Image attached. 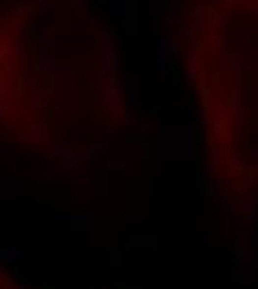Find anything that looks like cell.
I'll return each mask as SVG.
<instances>
[{"label": "cell", "instance_id": "obj_33", "mask_svg": "<svg viewBox=\"0 0 258 289\" xmlns=\"http://www.w3.org/2000/svg\"><path fill=\"white\" fill-rule=\"evenodd\" d=\"M9 36V24H2L0 27V38H7Z\"/></svg>", "mask_w": 258, "mask_h": 289}, {"label": "cell", "instance_id": "obj_15", "mask_svg": "<svg viewBox=\"0 0 258 289\" xmlns=\"http://www.w3.org/2000/svg\"><path fill=\"white\" fill-rule=\"evenodd\" d=\"M69 67H72V72H87L89 69V65H87V53H72L69 56Z\"/></svg>", "mask_w": 258, "mask_h": 289}, {"label": "cell", "instance_id": "obj_14", "mask_svg": "<svg viewBox=\"0 0 258 289\" xmlns=\"http://www.w3.org/2000/svg\"><path fill=\"white\" fill-rule=\"evenodd\" d=\"M125 265V249L111 247L107 249V267H123Z\"/></svg>", "mask_w": 258, "mask_h": 289}, {"label": "cell", "instance_id": "obj_26", "mask_svg": "<svg viewBox=\"0 0 258 289\" xmlns=\"http://www.w3.org/2000/svg\"><path fill=\"white\" fill-rule=\"evenodd\" d=\"M143 220H145V216L140 212H127V214H123V222H125V225H143Z\"/></svg>", "mask_w": 258, "mask_h": 289}, {"label": "cell", "instance_id": "obj_22", "mask_svg": "<svg viewBox=\"0 0 258 289\" xmlns=\"http://www.w3.org/2000/svg\"><path fill=\"white\" fill-rule=\"evenodd\" d=\"M16 69H20V72H25V69L29 67V65H31V53H27V51H23V49H20L18 53H16Z\"/></svg>", "mask_w": 258, "mask_h": 289}, {"label": "cell", "instance_id": "obj_12", "mask_svg": "<svg viewBox=\"0 0 258 289\" xmlns=\"http://www.w3.org/2000/svg\"><path fill=\"white\" fill-rule=\"evenodd\" d=\"M107 7H109V11H111V16L114 18H118V20H125L127 18V0H107L105 2Z\"/></svg>", "mask_w": 258, "mask_h": 289}, {"label": "cell", "instance_id": "obj_6", "mask_svg": "<svg viewBox=\"0 0 258 289\" xmlns=\"http://www.w3.org/2000/svg\"><path fill=\"white\" fill-rule=\"evenodd\" d=\"M18 105H20V94L0 85V116L14 114L18 109Z\"/></svg>", "mask_w": 258, "mask_h": 289}, {"label": "cell", "instance_id": "obj_9", "mask_svg": "<svg viewBox=\"0 0 258 289\" xmlns=\"http://www.w3.org/2000/svg\"><path fill=\"white\" fill-rule=\"evenodd\" d=\"M89 158H91V151L89 149H74L67 158L60 160V165L65 169H69V171H74V169H78L82 163H85V160H89Z\"/></svg>", "mask_w": 258, "mask_h": 289}, {"label": "cell", "instance_id": "obj_16", "mask_svg": "<svg viewBox=\"0 0 258 289\" xmlns=\"http://www.w3.org/2000/svg\"><path fill=\"white\" fill-rule=\"evenodd\" d=\"M49 183H56V165L53 163H45L43 171L38 176V185H49Z\"/></svg>", "mask_w": 258, "mask_h": 289}, {"label": "cell", "instance_id": "obj_30", "mask_svg": "<svg viewBox=\"0 0 258 289\" xmlns=\"http://www.w3.org/2000/svg\"><path fill=\"white\" fill-rule=\"evenodd\" d=\"M9 51H11L9 43H7V40H0V65H2V63H5V60H7V56H9Z\"/></svg>", "mask_w": 258, "mask_h": 289}, {"label": "cell", "instance_id": "obj_18", "mask_svg": "<svg viewBox=\"0 0 258 289\" xmlns=\"http://www.w3.org/2000/svg\"><path fill=\"white\" fill-rule=\"evenodd\" d=\"M34 11V5H27V7H20V9H16L14 14V27L16 29H23L25 23H27V16Z\"/></svg>", "mask_w": 258, "mask_h": 289}, {"label": "cell", "instance_id": "obj_1", "mask_svg": "<svg viewBox=\"0 0 258 289\" xmlns=\"http://www.w3.org/2000/svg\"><path fill=\"white\" fill-rule=\"evenodd\" d=\"M91 105L98 109L125 111V98L120 96V87L116 73L103 67H96L91 73Z\"/></svg>", "mask_w": 258, "mask_h": 289}, {"label": "cell", "instance_id": "obj_27", "mask_svg": "<svg viewBox=\"0 0 258 289\" xmlns=\"http://www.w3.org/2000/svg\"><path fill=\"white\" fill-rule=\"evenodd\" d=\"M181 36H194L196 34V20H191L189 23V18H187V14H185V23L181 24V31H178Z\"/></svg>", "mask_w": 258, "mask_h": 289}, {"label": "cell", "instance_id": "obj_24", "mask_svg": "<svg viewBox=\"0 0 258 289\" xmlns=\"http://www.w3.org/2000/svg\"><path fill=\"white\" fill-rule=\"evenodd\" d=\"M136 107H143V100L136 96L131 89H127V98H125V111H134Z\"/></svg>", "mask_w": 258, "mask_h": 289}, {"label": "cell", "instance_id": "obj_7", "mask_svg": "<svg viewBox=\"0 0 258 289\" xmlns=\"http://www.w3.org/2000/svg\"><path fill=\"white\" fill-rule=\"evenodd\" d=\"M18 180L0 176V200L2 202H16L18 200Z\"/></svg>", "mask_w": 258, "mask_h": 289}, {"label": "cell", "instance_id": "obj_13", "mask_svg": "<svg viewBox=\"0 0 258 289\" xmlns=\"http://www.w3.org/2000/svg\"><path fill=\"white\" fill-rule=\"evenodd\" d=\"M72 151H74V147L60 143V140H53V143L49 144V154H52L53 158H58V160H65L69 154H72Z\"/></svg>", "mask_w": 258, "mask_h": 289}, {"label": "cell", "instance_id": "obj_3", "mask_svg": "<svg viewBox=\"0 0 258 289\" xmlns=\"http://www.w3.org/2000/svg\"><path fill=\"white\" fill-rule=\"evenodd\" d=\"M158 53H160V72H165L169 60H174L178 53V36L165 34L160 36V45H158Z\"/></svg>", "mask_w": 258, "mask_h": 289}, {"label": "cell", "instance_id": "obj_4", "mask_svg": "<svg viewBox=\"0 0 258 289\" xmlns=\"http://www.w3.org/2000/svg\"><path fill=\"white\" fill-rule=\"evenodd\" d=\"M149 144L143 138H125V158L127 160H147Z\"/></svg>", "mask_w": 258, "mask_h": 289}, {"label": "cell", "instance_id": "obj_5", "mask_svg": "<svg viewBox=\"0 0 258 289\" xmlns=\"http://www.w3.org/2000/svg\"><path fill=\"white\" fill-rule=\"evenodd\" d=\"M56 65H58V60L53 56H47V53L36 51L34 56H31V69H34L36 73H40V76H53Z\"/></svg>", "mask_w": 258, "mask_h": 289}, {"label": "cell", "instance_id": "obj_8", "mask_svg": "<svg viewBox=\"0 0 258 289\" xmlns=\"http://www.w3.org/2000/svg\"><path fill=\"white\" fill-rule=\"evenodd\" d=\"M91 183H94V176H65V178H56V185H67V187L82 189V192H89Z\"/></svg>", "mask_w": 258, "mask_h": 289}, {"label": "cell", "instance_id": "obj_21", "mask_svg": "<svg viewBox=\"0 0 258 289\" xmlns=\"http://www.w3.org/2000/svg\"><path fill=\"white\" fill-rule=\"evenodd\" d=\"M185 78H187L189 82H196V80H198V58H196V56H191V58H189V65H187Z\"/></svg>", "mask_w": 258, "mask_h": 289}, {"label": "cell", "instance_id": "obj_32", "mask_svg": "<svg viewBox=\"0 0 258 289\" xmlns=\"http://www.w3.org/2000/svg\"><path fill=\"white\" fill-rule=\"evenodd\" d=\"M89 193H74V196H72V200L74 202H89Z\"/></svg>", "mask_w": 258, "mask_h": 289}, {"label": "cell", "instance_id": "obj_29", "mask_svg": "<svg viewBox=\"0 0 258 289\" xmlns=\"http://www.w3.org/2000/svg\"><path fill=\"white\" fill-rule=\"evenodd\" d=\"M31 5H34V11H40V14H43V11H47L49 7H53V2L52 0H36V2H31Z\"/></svg>", "mask_w": 258, "mask_h": 289}, {"label": "cell", "instance_id": "obj_2", "mask_svg": "<svg viewBox=\"0 0 258 289\" xmlns=\"http://www.w3.org/2000/svg\"><path fill=\"white\" fill-rule=\"evenodd\" d=\"M98 67L107 69V72L116 73L120 67V51H118V36L116 34H105L101 38V60Z\"/></svg>", "mask_w": 258, "mask_h": 289}, {"label": "cell", "instance_id": "obj_20", "mask_svg": "<svg viewBox=\"0 0 258 289\" xmlns=\"http://www.w3.org/2000/svg\"><path fill=\"white\" fill-rule=\"evenodd\" d=\"M56 38L53 36H49V34H45V36H40V47H38V51L40 53H47V56H53V49H56Z\"/></svg>", "mask_w": 258, "mask_h": 289}, {"label": "cell", "instance_id": "obj_34", "mask_svg": "<svg viewBox=\"0 0 258 289\" xmlns=\"http://www.w3.org/2000/svg\"><path fill=\"white\" fill-rule=\"evenodd\" d=\"M72 7L76 9V14H78V16H82V9H80V2H78V0H72Z\"/></svg>", "mask_w": 258, "mask_h": 289}, {"label": "cell", "instance_id": "obj_10", "mask_svg": "<svg viewBox=\"0 0 258 289\" xmlns=\"http://www.w3.org/2000/svg\"><path fill=\"white\" fill-rule=\"evenodd\" d=\"M31 136H34V143L38 147H49L53 143L52 140V129H49L47 122H40V125H34L31 127Z\"/></svg>", "mask_w": 258, "mask_h": 289}, {"label": "cell", "instance_id": "obj_11", "mask_svg": "<svg viewBox=\"0 0 258 289\" xmlns=\"http://www.w3.org/2000/svg\"><path fill=\"white\" fill-rule=\"evenodd\" d=\"M0 258L5 260L7 265H18L20 258H23V251H20V247H2L0 249Z\"/></svg>", "mask_w": 258, "mask_h": 289}, {"label": "cell", "instance_id": "obj_25", "mask_svg": "<svg viewBox=\"0 0 258 289\" xmlns=\"http://www.w3.org/2000/svg\"><path fill=\"white\" fill-rule=\"evenodd\" d=\"M152 129H154L152 122H138V127H136L134 134L129 136V138H145V136L152 134Z\"/></svg>", "mask_w": 258, "mask_h": 289}, {"label": "cell", "instance_id": "obj_28", "mask_svg": "<svg viewBox=\"0 0 258 289\" xmlns=\"http://www.w3.org/2000/svg\"><path fill=\"white\" fill-rule=\"evenodd\" d=\"M18 149V144L14 143V140H0V154H14V151Z\"/></svg>", "mask_w": 258, "mask_h": 289}, {"label": "cell", "instance_id": "obj_31", "mask_svg": "<svg viewBox=\"0 0 258 289\" xmlns=\"http://www.w3.org/2000/svg\"><path fill=\"white\" fill-rule=\"evenodd\" d=\"M11 289H31V287H29V280L25 278V276H20V278H18V285H14Z\"/></svg>", "mask_w": 258, "mask_h": 289}, {"label": "cell", "instance_id": "obj_17", "mask_svg": "<svg viewBox=\"0 0 258 289\" xmlns=\"http://www.w3.org/2000/svg\"><path fill=\"white\" fill-rule=\"evenodd\" d=\"M91 227V218L87 214H74L72 216V229L74 231H87Z\"/></svg>", "mask_w": 258, "mask_h": 289}, {"label": "cell", "instance_id": "obj_19", "mask_svg": "<svg viewBox=\"0 0 258 289\" xmlns=\"http://www.w3.org/2000/svg\"><path fill=\"white\" fill-rule=\"evenodd\" d=\"M105 193H107V178L105 176H94L89 196H105Z\"/></svg>", "mask_w": 258, "mask_h": 289}, {"label": "cell", "instance_id": "obj_23", "mask_svg": "<svg viewBox=\"0 0 258 289\" xmlns=\"http://www.w3.org/2000/svg\"><path fill=\"white\" fill-rule=\"evenodd\" d=\"M149 16H152L154 23H160V20H163V2H160V0H152V2H149Z\"/></svg>", "mask_w": 258, "mask_h": 289}]
</instances>
